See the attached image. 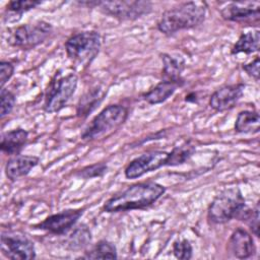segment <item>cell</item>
Wrapping results in <instances>:
<instances>
[{
    "label": "cell",
    "instance_id": "obj_1",
    "mask_svg": "<svg viewBox=\"0 0 260 260\" xmlns=\"http://www.w3.org/2000/svg\"><path fill=\"white\" fill-rule=\"evenodd\" d=\"M165 192L166 187L153 181L135 183L111 196L104 204L103 210L114 213L143 209L155 203Z\"/></svg>",
    "mask_w": 260,
    "mask_h": 260
},
{
    "label": "cell",
    "instance_id": "obj_2",
    "mask_svg": "<svg viewBox=\"0 0 260 260\" xmlns=\"http://www.w3.org/2000/svg\"><path fill=\"white\" fill-rule=\"evenodd\" d=\"M206 3L188 1L167 9L157 21V29L172 36L178 31L191 29L200 25L206 16Z\"/></svg>",
    "mask_w": 260,
    "mask_h": 260
},
{
    "label": "cell",
    "instance_id": "obj_3",
    "mask_svg": "<svg viewBox=\"0 0 260 260\" xmlns=\"http://www.w3.org/2000/svg\"><path fill=\"white\" fill-rule=\"evenodd\" d=\"M129 110L121 104H113L103 109L85 127L81 134L84 141H99L114 134L128 119Z\"/></svg>",
    "mask_w": 260,
    "mask_h": 260
},
{
    "label": "cell",
    "instance_id": "obj_4",
    "mask_svg": "<svg viewBox=\"0 0 260 260\" xmlns=\"http://www.w3.org/2000/svg\"><path fill=\"white\" fill-rule=\"evenodd\" d=\"M72 63L87 67L96 58L102 47V37L96 30H82L71 35L64 44Z\"/></svg>",
    "mask_w": 260,
    "mask_h": 260
},
{
    "label": "cell",
    "instance_id": "obj_5",
    "mask_svg": "<svg viewBox=\"0 0 260 260\" xmlns=\"http://www.w3.org/2000/svg\"><path fill=\"white\" fill-rule=\"evenodd\" d=\"M245 198L238 187L224 189L210 202L207 218L213 224H223L238 218L245 209Z\"/></svg>",
    "mask_w": 260,
    "mask_h": 260
},
{
    "label": "cell",
    "instance_id": "obj_6",
    "mask_svg": "<svg viewBox=\"0 0 260 260\" xmlns=\"http://www.w3.org/2000/svg\"><path fill=\"white\" fill-rule=\"evenodd\" d=\"M78 84V76L74 72L67 74L58 70L51 81L44 95L43 109L46 113H57L66 107L73 96Z\"/></svg>",
    "mask_w": 260,
    "mask_h": 260
},
{
    "label": "cell",
    "instance_id": "obj_7",
    "mask_svg": "<svg viewBox=\"0 0 260 260\" xmlns=\"http://www.w3.org/2000/svg\"><path fill=\"white\" fill-rule=\"evenodd\" d=\"M53 34V26L45 20L16 25L7 29L6 42L20 50H31L45 43Z\"/></svg>",
    "mask_w": 260,
    "mask_h": 260
},
{
    "label": "cell",
    "instance_id": "obj_8",
    "mask_svg": "<svg viewBox=\"0 0 260 260\" xmlns=\"http://www.w3.org/2000/svg\"><path fill=\"white\" fill-rule=\"evenodd\" d=\"M81 5L96 7L104 14L119 20H135L152 10L149 1H81Z\"/></svg>",
    "mask_w": 260,
    "mask_h": 260
},
{
    "label": "cell",
    "instance_id": "obj_9",
    "mask_svg": "<svg viewBox=\"0 0 260 260\" xmlns=\"http://www.w3.org/2000/svg\"><path fill=\"white\" fill-rule=\"evenodd\" d=\"M0 247L2 255L8 259L28 260L36 258L34 242L19 233L3 231Z\"/></svg>",
    "mask_w": 260,
    "mask_h": 260
},
{
    "label": "cell",
    "instance_id": "obj_10",
    "mask_svg": "<svg viewBox=\"0 0 260 260\" xmlns=\"http://www.w3.org/2000/svg\"><path fill=\"white\" fill-rule=\"evenodd\" d=\"M83 208H69L46 217L42 222L35 225L36 229L45 231L55 236H65L77 223L83 214Z\"/></svg>",
    "mask_w": 260,
    "mask_h": 260
},
{
    "label": "cell",
    "instance_id": "obj_11",
    "mask_svg": "<svg viewBox=\"0 0 260 260\" xmlns=\"http://www.w3.org/2000/svg\"><path fill=\"white\" fill-rule=\"evenodd\" d=\"M168 153L165 150H150L140 154L126 166L124 170L125 177L127 179H137L166 167Z\"/></svg>",
    "mask_w": 260,
    "mask_h": 260
},
{
    "label": "cell",
    "instance_id": "obj_12",
    "mask_svg": "<svg viewBox=\"0 0 260 260\" xmlns=\"http://www.w3.org/2000/svg\"><path fill=\"white\" fill-rule=\"evenodd\" d=\"M220 14L226 21L257 25L260 20V3L258 1L232 2L220 10Z\"/></svg>",
    "mask_w": 260,
    "mask_h": 260
},
{
    "label": "cell",
    "instance_id": "obj_13",
    "mask_svg": "<svg viewBox=\"0 0 260 260\" xmlns=\"http://www.w3.org/2000/svg\"><path fill=\"white\" fill-rule=\"evenodd\" d=\"M244 89V83L225 84L218 87L209 98L210 108L220 113L232 110L242 99Z\"/></svg>",
    "mask_w": 260,
    "mask_h": 260
},
{
    "label": "cell",
    "instance_id": "obj_14",
    "mask_svg": "<svg viewBox=\"0 0 260 260\" xmlns=\"http://www.w3.org/2000/svg\"><path fill=\"white\" fill-rule=\"evenodd\" d=\"M228 250L238 259H248L254 255L256 247L251 234L243 228H238L229 239Z\"/></svg>",
    "mask_w": 260,
    "mask_h": 260
},
{
    "label": "cell",
    "instance_id": "obj_15",
    "mask_svg": "<svg viewBox=\"0 0 260 260\" xmlns=\"http://www.w3.org/2000/svg\"><path fill=\"white\" fill-rule=\"evenodd\" d=\"M39 161L40 158L35 155H13L5 164V175L9 181L14 182L28 175L30 171L38 166Z\"/></svg>",
    "mask_w": 260,
    "mask_h": 260
},
{
    "label": "cell",
    "instance_id": "obj_16",
    "mask_svg": "<svg viewBox=\"0 0 260 260\" xmlns=\"http://www.w3.org/2000/svg\"><path fill=\"white\" fill-rule=\"evenodd\" d=\"M160 59L162 63V80L177 82L183 86L185 80L182 77V73L186 67L184 58L180 55L162 53L160 54Z\"/></svg>",
    "mask_w": 260,
    "mask_h": 260
},
{
    "label": "cell",
    "instance_id": "obj_17",
    "mask_svg": "<svg viewBox=\"0 0 260 260\" xmlns=\"http://www.w3.org/2000/svg\"><path fill=\"white\" fill-rule=\"evenodd\" d=\"M28 140V132L23 128H16L1 135L0 148L2 152L13 156L19 154Z\"/></svg>",
    "mask_w": 260,
    "mask_h": 260
},
{
    "label": "cell",
    "instance_id": "obj_18",
    "mask_svg": "<svg viewBox=\"0 0 260 260\" xmlns=\"http://www.w3.org/2000/svg\"><path fill=\"white\" fill-rule=\"evenodd\" d=\"M181 86L182 85L177 82L161 79V81H159L156 85L151 87L148 91L144 92L142 94V99L149 105L161 104L171 98L177 88Z\"/></svg>",
    "mask_w": 260,
    "mask_h": 260
},
{
    "label": "cell",
    "instance_id": "obj_19",
    "mask_svg": "<svg viewBox=\"0 0 260 260\" xmlns=\"http://www.w3.org/2000/svg\"><path fill=\"white\" fill-rule=\"evenodd\" d=\"M105 90L101 86H94L88 89L78 101L76 114L80 118H86L104 100Z\"/></svg>",
    "mask_w": 260,
    "mask_h": 260
},
{
    "label": "cell",
    "instance_id": "obj_20",
    "mask_svg": "<svg viewBox=\"0 0 260 260\" xmlns=\"http://www.w3.org/2000/svg\"><path fill=\"white\" fill-rule=\"evenodd\" d=\"M260 31L259 29L243 32L231 49L232 55L245 54L250 55L259 51Z\"/></svg>",
    "mask_w": 260,
    "mask_h": 260
},
{
    "label": "cell",
    "instance_id": "obj_21",
    "mask_svg": "<svg viewBox=\"0 0 260 260\" xmlns=\"http://www.w3.org/2000/svg\"><path fill=\"white\" fill-rule=\"evenodd\" d=\"M260 129V117L258 112L251 110L241 111L235 122V131L242 134L258 133Z\"/></svg>",
    "mask_w": 260,
    "mask_h": 260
},
{
    "label": "cell",
    "instance_id": "obj_22",
    "mask_svg": "<svg viewBox=\"0 0 260 260\" xmlns=\"http://www.w3.org/2000/svg\"><path fill=\"white\" fill-rule=\"evenodd\" d=\"M91 242V233L88 226L81 223L71 230L70 235L67 237L65 244L67 249L71 251H81L86 249Z\"/></svg>",
    "mask_w": 260,
    "mask_h": 260
},
{
    "label": "cell",
    "instance_id": "obj_23",
    "mask_svg": "<svg viewBox=\"0 0 260 260\" xmlns=\"http://www.w3.org/2000/svg\"><path fill=\"white\" fill-rule=\"evenodd\" d=\"M41 1L37 0H13L9 1L5 8L3 19L5 22H15L21 18L23 13L41 5Z\"/></svg>",
    "mask_w": 260,
    "mask_h": 260
},
{
    "label": "cell",
    "instance_id": "obj_24",
    "mask_svg": "<svg viewBox=\"0 0 260 260\" xmlns=\"http://www.w3.org/2000/svg\"><path fill=\"white\" fill-rule=\"evenodd\" d=\"M195 151L196 147L190 140L175 146L168 153L166 167H176L187 162L193 156Z\"/></svg>",
    "mask_w": 260,
    "mask_h": 260
},
{
    "label": "cell",
    "instance_id": "obj_25",
    "mask_svg": "<svg viewBox=\"0 0 260 260\" xmlns=\"http://www.w3.org/2000/svg\"><path fill=\"white\" fill-rule=\"evenodd\" d=\"M82 258L85 259H116L117 248L116 246L107 240H101L95 243L89 250L84 252V256Z\"/></svg>",
    "mask_w": 260,
    "mask_h": 260
},
{
    "label": "cell",
    "instance_id": "obj_26",
    "mask_svg": "<svg viewBox=\"0 0 260 260\" xmlns=\"http://www.w3.org/2000/svg\"><path fill=\"white\" fill-rule=\"evenodd\" d=\"M107 172H108V166L106 162H95L77 171L75 173V176L80 179L88 180L92 178L103 177Z\"/></svg>",
    "mask_w": 260,
    "mask_h": 260
},
{
    "label": "cell",
    "instance_id": "obj_27",
    "mask_svg": "<svg viewBox=\"0 0 260 260\" xmlns=\"http://www.w3.org/2000/svg\"><path fill=\"white\" fill-rule=\"evenodd\" d=\"M16 104L15 94L7 88H1L0 91V118L4 119L10 115Z\"/></svg>",
    "mask_w": 260,
    "mask_h": 260
},
{
    "label": "cell",
    "instance_id": "obj_28",
    "mask_svg": "<svg viewBox=\"0 0 260 260\" xmlns=\"http://www.w3.org/2000/svg\"><path fill=\"white\" fill-rule=\"evenodd\" d=\"M239 219L245 221L252 233L256 236L259 237V204L257 203L254 209H245L242 211L240 216L238 217Z\"/></svg>",
    "mask_w": 260,
    "mask_h": 260
},
{
    "label": "cell",
    "instance_id": "obj_29",
    "mask_svg": "<svg viewBox=\"0 0 260 260\" xmlns=\"http://www.w3.org/2000/svg\"><path fill=\"white\" fill-rule=\"evenodd\" d=\"M173 254L177 259L181 260H188L192 258L193 254V248L190 244L189 240L182 239L174 242L173 244Z\"/></svg>",
    "mask_w": 260,
    "mask_h": 260
},
{
    "label": "cell",
    "instance_id": "obj_30",
    "mask_svg": "<svg viewBox=\"0 0 260 260\" xmlns=\"http://www.w3.org/2000/svg\"><path fill=\"white\" fill-rule=\"evenodd\" d=\"M14 65L9 61L2 60L0 62V85L1 88L7 83V81L12 77L14 73Z\"/></svg>",
    "mask_w": 260,
    "mask_h": 260
},
{
    "label": "cell",
    "instance_id": "obj_31",
    "mask_svg": "<svg viewBox=\"0 0 260 260\" xmlns=\"http://www.w3.org/2000/svg\"><path fill=\"white\" fill-rule=\"evenodd\" d=\"M259 65H260V62H259V56H255V58L249 62V63H246V64H243L242 68L243 70L251 77H253L256 81L259 80Z\"/></svg>",
    "mask_w": 260,
    "mask_h": 260
}]
</instances>
